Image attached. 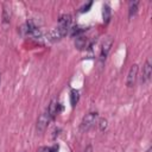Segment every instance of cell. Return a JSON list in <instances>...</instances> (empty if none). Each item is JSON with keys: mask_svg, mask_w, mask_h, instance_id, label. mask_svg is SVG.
I'll use <instances>...</instances> for the list:
<instances>
[{"mask_svg": "<svg viewBox=\"0 0 152 152\" xmlns=\"http://www.w3.org/2000/svg\"><path fill=\"white\" fill-rule=\"evenodd\" d=\"M97 112H89L88 114H86L81 121V125H80V129L81 132H87L89 131L96 122H97Z\"/></svg>", "mask_w": 152, "mask_h": 152, "instance_id": "obj_3", "label": "cell"}, {"mask_svg": "<svg viewBox=\"0 0 152 152\" xmlns=\"http://www.w3.org/2000/svg\"><path fill=\"white\" fill-rule=\"evenodd\" d=\"M20 32L25 37H31V38H36V39L42 38V31H40V28L32 20H27L20 27Z\"/></svg>", "mask_w": 152, "mask_h": 152, "instance_id": "obj_2", "label": "cell"}, {"mask_svg": "<svg viewBox=\"0 0 152 152\" xmlns=\"http://www.w3.org/2000/svg\"><path fill=\"white\" fill-rule=\"evenodd\" d=\"M0 84H1V74H0Z\"/></svg>", "mask_w": 152, "mask_h": 152, "instance_id": "obj_19", "label": "cell"}, {"mask_svg": "<svg viewBox=\"0 0 152 152\" xmlns=\"http://www.w3.org/2000/svg\"><path fill=\"white\" fill-rule=\"evenodd\" d=\"M91 5H93V2H91V1H89V2L87 4V5H83V6H82V7L80 8V12H87V11L89 10V7H90Z\"/></svg>", "mask_w": 152, "mask_h": 152, "instance_id": "obj_16", "label": "cell"}, {"mask_svg": "<svg viewBox=\"0 0 152 152\" xmlns=\"http://www.w3.org/2000/svg\"><path fill=\"white\" fill-rule=\"evenodd\" d=\"M86 27L84 26H81V25H75L72 27H70V36L71 37H78V36H82L84 32H86Z\"/></svg>", "mask_w": 152, "mask_h": 152, "instance_id": "obj_9", "label": "cell"}, {"mask_svg": "<svg viewBox=\"0 0 152 152\" xmlns=\"http://www.w3.org/2000/svg\"><path fill=\"white\" fill-rule=\"evenodd\" d=\"M78 100H80V91L77 89H71L70 90V103H71V107H75L78 103Z\"/></svg>", "mask_w": 152, "mask_h": 152, "instance_id": "obj_11", "label": "cell"}, {"mask_svg": "<svg viewBox=\"0 0 152 152\" xmlns=\"http://www.w3.org/2000/svg\"><path fill=\"white\" fill-rule=\"evenodd\" d=\"M46 110H48L49 115L51 116V119L53 120V119L56 118V115L61 112V104H59V102H58L56 99H52V100L50 101V103H49Z\"/></svg>", "mask_w": 152, "mask_h": 152, "instance_id": "obj_6", "label": "cell"}, {"mask_svg": "<svg viewBox=\"0 0 152 152\" xmlns=\"http://www.w3.org/2000/svg\"><path fill=\"white\" fill-rule=\"evenodd\" d=\"M107 127H108V121H107V119H104V118H102V119H100L99 120V128H100V131H106L107 129Z\"/></svg>", "mask_w": 152, "mask_h": 152, "instance_id": "obj_13", "label": "cell"}, {"mask_svg": "<svg viewBox=\"0 0 152 152\" xmlns=\"http://www.w3.org/2000/svg\"><path fill=\"white\" fill-rule=\"evenodd\" d=\"M112 45H113V38L110 36H108L107 38H104V40L102 42V45H101V50H100L101 59H106V57L108 56V53L110 51Z\"/></svg>", "mask_w": 152, "mask_h": 152, "instance_id": "obj_5", "label": "cell"}, {"mask_svg": "<svg viewBox=\"0 0 152 152\" xmlns=\"http://www.w3.org/2000/svg\"><path fill=\"white\" fill-rule=\"evenodd\" d=\"M102 17H103V21L104 24H108L109 20H110V17H112V10L109 7V5H103V8H102Z\"/></svg>", "mask_w": 152, "mask_h": 152, "instance_id": "obj_10", "label": "cell"}, {"mask_svg": "<svg viewBox=\"0 0 152 152\" xmlns=\"http://www.w3.org/2000/svg\"><path fill=\"white\" fill-rule=\"evenodd\" d=\"M138 70H139V66L138 64H132L131 68H129V71L127 74V81H126V84L127 87H132L137 80V75H138Z\"/></svg>", "mask_w": 152, "mask_h": 152, "instance_id": "obj_7", "label": "cell"}, {"mask_svg": "<svg viewBox=\"0 0 152 152\" xmlns=\"http://www.w3.org/2000/svg\"><path fill=\"white\" fill-rule=\"evenodd\" d=\"M146 152H151V147H150V148H148V150H147Z\"/></svg>", "mask_w": 152, "mask_h": 152, "instance_id": "obj_18", "label": "cell"}, {"mask_svg": "<svg viewBox=\"0 0 152 152\" xmlns=\"http://www.w3.org/2000/svg\"><path fill=\"white\" fill-rule=\"evenodd\" d=\"M57 151V147H49V146H42L37 150V152H56Z\"/></svg>", "mask_w": 152, "mask_h": 152, "instance_id": "obj_15", "label": "cell"}, {"mask_svg": "<svg viewBox=\"0 0 152 152\" xmlns=\"http://www.w3.org/2000/svg\"><path fill=\"white\" fill-rule=\"evenodd\" d=\"M152 75V66L150 63V59H146L142 66V82H148Z\"/></svg>", "mask_w": 152, "mask_h": 152, "instance_id": "obj_8", "label": "cell"}, {"mask_svg": "<svg viewBox=\"0 0 152 152\" xmlns=\"http://www.w3.org/2000/svg\"><path fill=\"white\" fill-rule=\"evenodd\" d=\"M71 27V15L69 13H64L58 18V25L56 28H53L52 31L49 32V39L52 40H57L61 39L63 37H65L68 34V32L70 31Z\"/></svg>", "mask_w": 152, "mask_h": 152, "instance_id": "obj_1", "label": "cell"}, {"mask_svg": "<svg viewBox=\"0 0 152 152\" xmlns=\"http://www.w3.org/2000/svg\"><path fill=\"white\" fill-rule=\"evenodd\" d=\"M138 5H139V1H131L129 2V7H128V17L132 18L137 14L138 12Z\"/></svg>", "mask_w": 152, "mask_h": 152, "instance_id": "obj_12", "label": "cell"}, {"mask_svg": "<svg viewBox=\"0 0 152 152\" xmlns=\"http://www.w3.org/2000/svg\"><path fill=\"white\" fill-rule=\"evenodd\" d=\"M84 152H91V146L89 145V146H87L86 147V150H84Z\"/></svg>", "mask_w": 152, "mask_h": 152, "instance_id": "obj_17", "label": "cell"}, {"mask_svg": "<svg viewBox=\"0 0 152 152\" xmlns=\"http://www.w3.org/2000/svg\"><path fill=\"white\" fill-rule=\"evenodd\" d=\"M2 19H4V23H10V19H11V12L8 11V8H4V12H2Z\"/></svg>", "mask_w": 152, "mask_h": 152, "instance_id": "obj_14", "label": "cell"}, {"mask_svg": "<svg viewBox=\"0 0 152 152\" xmlns=\"http://www.w3.org/2000/svg\"><path fill=\"white\" fill-rule=\"evenodd\" d=\"M51 120H52V119H51V116L49 115L48 110L45 109V112H44V113H42V114H40V116H39V118H38V120H37V129H38L39 132L45 131V128L48 127V125H49V122H50Z\"/></svg>", "mask_w": 152, "mask_h": 152, "instance_id": "obj_4", "label": "cell"}]
</instances>
